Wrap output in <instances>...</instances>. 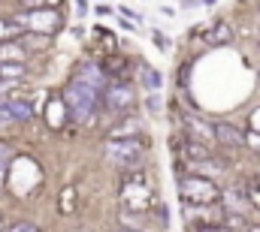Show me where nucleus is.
<instances>
[{"mask_svg":"<svg viewBox=\"0 0 260 232\" xmlns=\"http://www.w3.org/2000/svg\"><path fill=\"white\" fill-rule=\"evenodd\" d=\"M179 154H185L191 163H203V160H212V151H209V145H203L200 139H185L182 145H179ZM188 163V166H191Z\"/></svg>","mask_w":260,"mask_h":232,"instance_id":"9b49d317","label":"nucleus"},{"mask_svg":"<svg viewBox=\"0 0 260 232\" xmlns=\"http://www.w3.org/2000/svg\"><path fill=\"white\" fill-rule=\"evenodd\" d=\"M212 139L215 142H221L224 148H242L245 145V133L239 130V127H233V124H212Z\"/></svg>","mask_w":260,"mask_h":232,"instance_id":"1a4fd4ad","label":"nucleus"},{"mask_svg":"<svg viewBox=\"0 0 260 232\" xmlns=\"http://www.w3.org/2000/svg\"><path fill=\"white\" fill-rule=\"evenodd\" d=\"M73 82H79V85L91 88V91H94V94H100V97H103V91H106V75H103V69H100V66H94V63H82V66L76 69Z\"/></svg>","mask_w":260,"mask_h":232,"instance_id":"6e6552de","label":"nucleus"},{"mask_svg":"<svg viewBox=\"0 0 260 232\" xmlns=\"http://www.w3.org/2000/svg\"><path fill=\"white\" fill-rule=\"evenodd\" d=\"M200 36H203L206 46H230L233 43V27L227 21H215L209 30H200Z\"/></svg>","mask_w":260,"mask_h":232,"instance_id":"9d476101","label":"nucleus"},{"mask_svg":"<svg viewBox=\"0 0 260 232\" xmlns=\"http://www.w3.org/2000/svg\"><path fill=\"white\" fill-rule=\"evenodd\" d=\"M3 106L9 109L12 121H34V106H30V103H24V100H21V94L6 97V100H3Z\"/></svg>","mask_w":260,"mask_h":232,"instance_id":"ddd939ff","label":"nucleus"},{"mask_svg":"<svg viewBox=\"0 0 260 232\" xmlns=\"http://www.w3.org/2000/svg\"><path fill=\"white\" fill-rule=\"evenodd\" d=\"M3 184H9V190H12L18 199L34 196V193L40 190V184H43V169H40V163H37L34 157L15 154V157L6 163V181H3Z\"/></svg>","mask_w":260,"mask_h":232,"instance_id":"f257e3e1","label":"nucleus"},{"mask_svg":"<svg viewBox=\"0 0 260 232\" xmlns=\"http://www.w3.org/2000/svg\"><path fill=\"white\" fill-rule=\"evenodd\" d=\"M179 196L185 205H218L221 190L215 181L200 175H179Z\"/></svg>","mask_w":260,"mask_h":232,"instance_id":"39448f33","label":"nucleus"},{"mask_svg":"<svg viewBox=\"0 0 260 232\" xmlns=\"http://www.w3.org/2000/svg\"><path fill=\"white\" fill-rule=\"evenodd\" d=\"M61 211H64V214H70V211H73V187H67V190H64V199H61Z\"/></svg>","mask_w":260,"mask_h":232,"instance_id":"4be33fe9","label":"nucleus"},{"mask_svg":"<svg viewBox=\"0 0 260 232\" xmlns=\"http://www.w3.org/2000/svg\"><path fill=\"white\" fill-rule=\"evenodd\" d=\"M0 124H12V115H9V109L0 103Z\"/></svg>","mask_w":260,"mask_h":232,"instance_id":"393cba45","label":"nucleus"},{"mask_svg":"<svg viewBox=\"0 0 260 232\" xmlns=\"http://www.w3.org/2000/svg\"><path fill=\"white\" fill-rule=\"evenodd\" d=\"M24 63H0V82H18L24 79Z\"/></svg>","mask_w":260,"mask_h":232,"instance_id":"f3484780","label":"nucleus"},{"mask_svg":"<svg viewBox=\"0 0 260 232\" xmlns=\"http://www.w3.org/2000/svg\"><path fill=\"white\" fill-rule=\"evenodd\" d=\"M245 145L254 148V151H260V136L257 133H245Z\"/></svg>","mask_w":260,"mask_h":232,"instance_id":"b1692460","label":"nucleus"},{"mask_svg":"<svg viewBox=\"0 0 260 232\" xmlns=\"http://www.w3.org/2000/svg\"><path fill=\"white\" fill-rule=\"evenodd\" d=\"M12 21H15L21 30H34V36H46V40H49L52 33L61 30L64 15L58 12L55 3H40V6H30L27 12H18Z\"/></svg>","mask_w":260,"mask_h":232,"instance_id":"7ed1b4c3","label":"nucleus"},{"mask_svg":"<svg viewBox=\"0 0 260 232\" xmlns=\"http://www.w3.org/2000/svg\"><path fill=\"white\" fill-rule=\"evenodd\" d=\"M248 133H257L260 136V106L251 109V115H248Z\"/></svg>","mask_w":260,"mask_h":232,"instance_id":"412c9836","label":"nucleus"},{"mask_svg":"<svg viewBox=\"0 0 260 232\" xmlns=\"http://www.w3.org/2000/svg\"><path fill=\"white\" fill-rule=\"evenodd\" d=\"M133 103H136L133 85H127V82H112V85H106V91H103V106H106V109H112V112H127V109H133Z\"/></svg>","mask_w":260,"mask_h":232,"instance_id":"0eeeda50","label":"nucleus"},{"mask_svg":"<svg viewBox=\"0 0 260 232\" xmlns=\"http://www.w3.org/2000/svg\"><path fill=\"white\" fill-rule=\"evenodd\" d=\"M245 232H260V223H248V229Z\"/></svg>","mask_w":260,"mask_h":232,"instance_id":"cd10ccee","label":"nucleus"},{"mask_svg":"<svg viewBox=\"0 0 260 232\" xmlns=\"http://www.w3.org/2000/svg\"><path fill=\"white\" fill-rule=\"evenodd\" d=\"M3 181H6V163L0 160V184H3Z\"/></svg>","mask_w":260,"mask_h":232,"instance_id":"bb28decb","label":"nucleus"},{"mask_svg":"<svg viewBox=\"0 0 260 232\" xmlns=\"http://www.w3.org/2000/svg\"><path fill=\"white\" fill-rule=\"evenodd\" d=\"M3 232H40V226H37V223H30V220H15V223L3 226Z\"/></svg>","mask_w":260,"mask_h":232,"instance_id":"aec40b11","label":"nucleus"},{"mask_svg":"<svg viewBox=\"0 0 260 232\" xmlns=\"http://www.w3.org/2000/svg\"><path fill=\"white\" fill-rule=\"evenodd\" d=\"M115 232H133V229H115Z\"/></svg>","mask_w":260,"mask_h":232,"instance_id":"c85d7f7f","label":"nucleus"},{"mask_svg":"<svg viewBox=\"0 0 260 232\" xmlns=\"http://www.w3.org/2000/svg\"><path fill=\"white\" fill-rule=\"evenodd\" d=\"M106 160L118 169H139L142 160H145V145L139 139H109L106 148H103Z\"/></svg>","mask_w":260,"mask_h":232,"instance_id":"423d86ee","label":"nucleus"},{"mask_svg":"<svg viewBox=\"0 0 260 232\" xmlns=\"http://www.w3.org/2000/svg\"><path fill=\"white\" fill-rule=\"evenodd\" d=\"M0 85H3V82H0Z\"/></svg>","mask_w":260,"mask_h":232,"instance_id":"2f4dec72","label":"nucleus"},{"mask_svg":"<svg viewBox=\"0 0 260 232\" xmlns=\"http://www.w3.org/2000/svg\"><path fill=\"white\" fill-rule=\"evenodd\" d=\"M0 232H3V217H0Z\"/></svg>","mask_w":260,"mask_h":232,"instance_id":"c756f323","label":"nucleus"},{"mask_svg":"<svg viewBox=\"0 0 260 232\" xmlns=\"http://www.w3.org/2000/svg\"><path fill=\"white\" fill-rule=\"evenodd\" d=\"M94 12H97V15H109V12H112V6H103V3H97V6H94Z\"/></svg>","mask_w":260,"mask_h":232,"instance_id":"a878e982","label":"nucleus"},{"mask_svg":"<svg viewBox=\"0 0 260 232\" xmlns=\"http://www.w3.org/2000/svg\"><path fill=\"white\" fill-rule=\"evenodd\" d=\"M151 40L157 43V49H160V52H167V49H170V40H167L160 30H151Z\"/></svg>","mask_w":260,"mask_h":232,"instance_id":"5701e85b","label":"nucleus"},{"mask_svg":"<svg viewBox=\"0 0 260 232\" xmlns=\"http://www.w3.org/2000/svg\"><path fill=\"white\" fill-rule=\"evenodd\" d=\"M139 75H142V85H145V91H160L164 79H160V72H157V69H148V66H142V69H139Z\"/></svg>","mask_w":260,"mask_h":232,"instance_id":"6ab92c4d","label":"nucleus"},{"mask_svg":"<svg viewBox=\"0 0 260 232\" xmlns=\"http://www.w3.org/2000/svg\"><path fill=\"white\" fill-rule=\"evenodd\" d=\"M242 196H245V202H248L251 208H260V178L245 181V190H242Z\"/></svg>","mask_w":260,"mask_h":232,"instance_id":"a211bd4d","label":"nucleus"},{"mask_svg":"<svg viewBox=\"0 0 260 232\" xmlns=\"http://www.w3.org/2000/svg\"><path fill=\"white\" fill-rule=\"evenodd\" d=\"M139 133H142V127L136 121H124V124L109 130V139H139Z\"/></svg>","mask_w":260,"mask_h":232,"instance_id":"2eb2a0df","label":"nucleus"},{"mask_svg":"<svg viewBox=\"0 0 260 232\" xmlns=\"http://www.w3.org/2000/svg\"><path fill=\"white\" fill-rule=\"evenodd\" d=\"M121 199H124V208H130L133 214H142L154 205V190H151V181L142 169H133L121 184Z\"/></svg>","mask_w":260,"mask_h":232,"instance_id":"20e7f679","label":"nucleus"},{"mask_svg":"<svg viewBox=\"0 0 260 232\" xmlns=\"http://www.w3.org/2000/svg\"><path fill=\"white\" fill-rule=\"evenodd\" d=\"M27 52L18 46V43H3L0 46V63H24Z\"/></svg>","mask_w":260,"mask_h":232,"instance_id":"4468645a","label":"nucleus"},{"mask_svg":"<svg viewBox=\"0 0 260 232\" xmlns=\"http://www.w3.org/2000/svg\"><path fill=\"white\" fill-rule=\"evenodd\" d=\"M61 103H64L67 109V118H73V121H91V118L97 115L100 109H103V97L100 94H94L91 88H85V85H79V82H70L64 88V94H61Z\"/></svg>","mask_w":260,"mask_h":232,"instance_id":"f03ea898","label":"nucleus"},{"mask_svg":"<svg viewBox=\"0 0 260 232\" xmlns=\"http://www.w3.org/2000/svg\"><path fill=\"white\" fill-rule=\"evenodd\" d=\"M24 36V30L12 21V18H0V46L3 43H15V40H21Z\"/></svg>","mask_w":260,"mask_h":232,"instance_id":"dca6fc26","label":"nucleus"},{"mask_svg":"<svg viewBox=\"0 0 260 232\" xmlns=\"http://www.w3.org/2000/svg\"><path fill=\"white\" fill-rule=\"evenodd\" d=\"M257 36H260V27H257Z\"/></svg>","mask_w":260,"mask_h":232,"instance_id":"7c9ffc66","label":"nucleus"},{"mask_svg":"<svg viewBox=\"0 0 260 232\" xmlns=\"http://www.w3.org/2000/svg\"><path fill=\"white\" fill-rule=\"evenodd\" d=\"M43 115H46V124H49L52 130H61L67 124V109H64V103H61V97H49Z\"/></svg>","mask_w":260,"mask_h":232,"instance_id":"f8f14e48","label":"nucleus"}]
</instances>
